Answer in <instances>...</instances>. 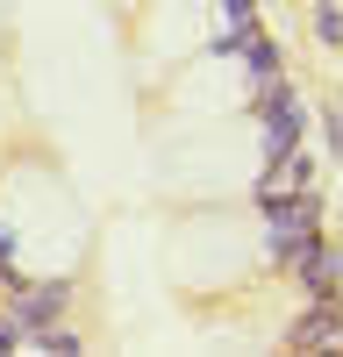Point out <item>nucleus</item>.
I'll return each instance as SVG.
<instances>
[{
	"mask_svg": "<svg viewBox=\"0 0 343 357\" xmlns=\"http://www.w3.org/2000/svg\"><path fill=\"white\" fill-rule=\"evenodd\" d=\"M314 243V207L307 193H294V207H286V193H272V257H300Z\"/></svg>",
	"mask_w": 343,
	"mask_h": 357,
	"instance_id": "nucleus-1",
	"label": "nucleus"
},
{
	"mask_svg": "<svg viewBox=\"0 0 343 357\" xmlns=\"http://www.w3.org/2000/svg\"><path fill=\"white\" fill-rule=\"evenodd\" d=\"M294 143H300V100L286 93L279 79H265V151H272V158H286Z\"/></svg>",
	"mask_w": 343,
	"mask_h": 357,
	"instance_id": "nucleus-2",
	"label": "nucleus"
},
{
	"mask_svg": "<svg viewBox=\"0 0 343 357\" xmlns=\"http://www.w3.org/2000/svg\"><path fill=\"white\" fill-rule=\"evenodd\" d=\"M222 8H229V22H236V36H243L250 29V0H222Z\"/></svg>",
	"mask_w": 343,
	"mask_h": 357,
	"instance_id": "nucleus-3",
	"label": "nucleus"
}]
</instances>
